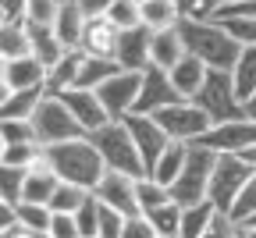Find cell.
I'll return each mask as SVG.
<instances>
[{"instance_id": "cell-1", "label": "cell", "mask_w": 256, "mask_h": 238, "mask_svg": "<svg viewBox=\"0 0 256 238\" xmlns=\"http://www.w3.org/2000/svg\"><path fill=\"white\" fill-rule=\"evenodd\" d=\"M43 160H46V167L57 174V182H64V185H78V188H86V192H92L96 188V182L104 178V160H100V153H96V146L86 139H72V142H57V146H46L43 150Z\"/></svg>"}, {"instance_id": "cell-2", "label": "cell", "mask_w": 256, "mask_h": 238, "mask_svg": "<svg viewBox=\"0 0 256 238\" xmlns=\"http://www.w3.org/2000/svg\"><path fill=\"white\" fill-rule=\"evenodd\" d=\"M182 46L185 54H192L206 72H232V64L238 60L242 46L220 28V22H182Z\"/></svg>"}, {"instance_id": "cell-3", "label": "cell", "mask_w": 256, "mask_h": 238, "mask_svg": "<svg viewBox=\"0 0 256 238\" xmlns=\"http://www.w3.org/2000/svg\"><path fill=\"white\" fill-rule=\"evenodd\" d=\"M86 139L96 146V153H100L104 167L107 171H118V174H128V178H146L142 171V160L136 153V142H132V135H128L124 121H107L100 132H92L86 135Z\"/></svg>"}, {"instance_id": "cell-4", "label": "cell", "mask_w": 256, "mask_h": 238, "mask_svg": "<svg viewBox=\"0 0 256 238\" xmlns=\"http://www.w3.org/2000/svg\"><path fill=\"white\" fill-rule=\"evenodd\" d=\"M192 104L210 118V124H224V121L246 118V107H242V100L235 96V86H232L228 72H206L203 89L192 96Z\"/></svg>"}, {"instance_id": "cell-5", "label": "cell", "mask_w": 256, "mask_h": 238, "mask_svg": "<svg viewBox=\"0 0 256 238\" xmlns=\"http://www.w3.org/2000/svg\"><path fill=\"white\" fill-rule=\"evenodd\" d=\"M153 121H156V128L164 132L171 142H185V146H196L203 135L214 128L210 118H206L196 104H192V100H178V104L156 110Z\"/></svg>"}, {"instance_id": "cell-6", "label": "cell", "mask_w": 256, "mask_h": 238, "mask_svg": "<svg viewBox=\"0 0 256 238\" xmlns=\"http://www.w3.org/2000/svg\"><path fill=\"white\" fill-rule=\"evenodd\" d=\"M249 167L238 160V156H214V171H210V185H206V202L228 217L235 199L242 192V185L249 182Z\"/></svg>"}, {"instance_id": "cell-7", "label": "cell", "mask_w": 256, "mask_h": 238, "mask_svg": "<svg viewBox=\"0 0 256 238\" xmlns=\"http://www.w3.org/2000/svg\"><path fill=\"white\" fill-rule=\"evenodd\" d=\"M32 128H36V142L46 150V146H57V142H72V139H82V128L75 124V118L68 114V107L60 104V96L46 92L40 100L36 114H32Z\"/></svg>"}, {"instance_id": "cell-8", "label": "cell", "mask_w": 256, "mask_h": 238, "mask_svg": "<svg viewBox=\"0 0 256 238\" xmlns=\"http://www.w3.org/2000/svg\"><path fill=\"white\" fill-rule=\"evenodd\" d=\"M210 171H214V153H206V150H200V146H188V156H185L182 174H178L174 185L168 188L171 199L178 202V206H196V202H206Z\"/></svg>"}, {"instance_id": "cell-9", "label": "cell", "mask_w": 256, "mask_h": 238, "mask_svg": "<svg viewBox=\"0 0 256 238\" xmlns=\"http://www.w3.org/2000/svg\"><path fill=\"white\" fill-rule=\"evenodd\" d=\"M196 146H200V150H206V153H214V156H238L242 150L256 146V124H252L249 118L214 124V128L203 135Z\"/></svg>"}, {"instance_id": "cell-10", "label": "cell", "mask_w": 256, "mask_h": 238, "mask_svg": "<svg viewBox=\"0 0 256 238\" xmlns=\"http://www.w3.org/2000/svg\"><path fill=\"white\" fill-rule=\"evenodd\" d=\"M139 78L142 75H136V72H118L96 89V100H100V107L107 110L110 121H124L132 114L136 96H139Z\"/></svg>"}, {"instance_id": "cell-11", "label": "cell", "mask_w": 256, "mask_h": 238, "mask_svg": "<svg viewBox=\"0 0 256 238\" xmlns=\"http://www.w3.org/2000/svg\"><path fill=\"white\" fill-rule=\"evenodd\" d=\"M96 202L107 210H118L121 217H139V202H136V178L118 174V171H104V178L92 188Z\"/></svg>"}, {"instance_id": "cell-12", "label": "cell", "mask_w": 256, "mask_h": 238, "mask_svg": "<svg viewBox=\"0 0 256 238\" xmlns=\"http://www.w3.org/2000/svg\"><path fill=\"white\" fill-rule=\"evenodd\" d=\"M178 100H182V96L174 92V86H171L168 72L146 68V72H142V78H139V96H136V107H132V114H146V118H153L156 110H164V107L178 104Z\"/></svg>"}, {"instance_id": "cell-13", "label": "cell", "mask_w": 256, "mask_h": 238, "mask_svg": "<svg viewBox=\"0 0 256 238\" xmlns=\"http://www.w3.org/2000/svg\"><path fill=\"white\" fill-rule=\"evenodd\" d=\"M124 128H128V135H132V142H136V153H139V160H142V171L150 174V167L156 164V156L164 153V146H168L171 139H168V135L156 128V121L146 118V114H128V118H124Z\"/></svg>"}, {"instance_id": "cell-14", "label": "cell", "mask_w": 256, "mask_h": 238, "mask_svg": "<svg viewBox=\"0 0 256 238\" xmlns=\"http://www.w3.org/2000/svg\"><path fill=\"white\" fill-rule=\"evenodd\" d=\"M54 96H60V104L68 107V114L75 118V124L82 128V135L100 132L110 121L107 110L100 107V100H96V92H89V89H68V92H54Z\"/></svg>"}, {"instance_id": "cell-15", "label": "cell", "mask_w": 256, "mask_h": 238, "mask_svg": "<svg viewBox=\"0 0 256 238\" xmlns=\"http://www.w3.org/2000/svg\"><path fill=\"white\" fill-rule=\"evenodd\" d=\"M114 64L121 68V72H136L142 75L150 68V28H128L121 32L118 40V50H114Z\"/></svg>"}, {"instance_id": "cell-16", "label": "cell", "mask_w": 256, "mask_h": 238, "mask_svg": "<svg viewBox=\"0 0 256 238\" xmlns=\"http://www.w3.org/2000/svg\"><path fill=\"white\" fill-rule=\"evenodd\" d=\"M118 40H121V32H118L107 18H92V22H86V36H82V46H78V50H82L86 57L114 60Z\"/></svg>"}, {"instance_id": "cell-17", "label": "cell", "mask_w": 256, "mask_h": 238, "mask_svg": "<svg viewBox=\"0 0 256 238\" xmlns=\"http://www.w3.org/2000/svg\"><path fill=\"white\" fill-rule=\"evenodd\" d=\"M54 36L64 50H78L82 46V36H86V18L78 11L75 0H64V4L57 8V18H54Z\"/></svg>"}, {"instance_id": "cell-18", "label": "cell", "mask_w": 256, "mask_h": 238, "mask_svg": "<svg viewBox=\"0 0 256 238\" xmlns=\"http://www.w3.org/2000/svg\"><path fill=\"white\" fill-rule=\"evenodd\" d=\"M182 57H185V46H182V32L178 28L150 32V68H156V72H171Z\"/></svg>"}, {"instance_id": "cell-19", "label": "cell", "mask_w": 256, "mask_h": 238, "mask_svg": "<svg viewBox=\"0 0 256 238\" xmlns=\"http://www.w3.org/2000/svg\"><path fill=\"white\" fill-rule=\"evenodd\" d=\"M4 82L11 86V92H22V89H46V68L36 60V57H18V60H8V75Z\"/></svg>"}, {"instance_id": "cell-20", "label": "cell", "mask_w": 256, "mask_h": 238, "mask_svg": "<svg viewBox=\"0 0 256 238\" xmlns=\"http://www.w3.org/2000/svg\"><path fill=\"white\" fill-rule=\"evenodd\" d=\"M185 156H188V146L185 142H168L164 146V153L156 156V164L150 167V182H156L160 188H171L174 185V178L182 174V167H185Z\"/></svg>"}, {"instance_id": "cell-21", "label": "cell", "mask_w": 256, "mask_h": 238, "mask_svg": "<svg viewBox=\"0 0 256 238\" xmlns=\"http://www.w3.org/2000/svg\"><path fill=\"white\" fill-rule=\"evenodd\" d=\"M168 78H171V86H174V92L182 96V100H192L200 89H203V78H206V68L192 57V54H185L171 72H168Z\"/></svg>"}, {"instance_id": "cell-22", "label": "cell", "mask_w": 256, "mask_h": 238, "mask_svg": "<svg viewBox=\"0 0 256 238\" xmlns=\"http://www.w3.org/2000/svg\"><path fill=\"white\" fill-rule=\"evenodd\" d=\"M57 185H60V182H57V174L46 167V160L36 164V167H28V171H25V182H22V202H40V206H46Z\"/></svg>"}, {"instance_id": "cell-23", "label": "cell", "mask_w": 256, "mask_h": 238, "mask_svg": "<svg viewBox=\"0 0 256 238\" xmlns=\"http://www.w3.org/2000/svg\"><path fill=\"white\" fill-rule=\"evenodd\" d=\"M139 14H142V28H150V32H168V28L182 25L174 0H139Z\"/></svg>"}, {"instance_id": "cell-24", "label": "cell", "mask_w": 256, "mask_h": 238, "mask_svg": "<svg viewBox=\"0 0 256 238\" xmlns=\"http://www.w3.org/2000/svg\"><path fill=\"white\" fill-rule=\"evenodd\" d=\"M25 25H28V22H25ZM28 50H32V57H36L46 72H50V68H54L64 54H68V50L57 43V36H54L50 25H28Z\"/></svg>"}, {"instance_id": "cell-25", "label": "cell", "mask_w": 256, "mask_h": 238, "mask_svg": "<svg viewBox=\"0 0 256 238\" xmlns=\"http://www.w3.org/2000/svg\"><path fill=\"white\" fill-rule=\"evenodd\" d=\"M28 25L25 18H4L0 22V57L4 60H18L28 57Z\"/></svg>"}, {"instance_id": "cell-26", "label": "cell", "mask_w": 256, "mask_h": 238, "mask_svg": "<svg viewBox=\"0 0 256 238\" xmlns=\"http://www.w3.org/2000/svg\"><path fill=\"white\" fill-rule=\"evenodd\" d=\"M78 68H82V50H68L46 72V92H68V89H75Z\"/></svg>"}, {"instance_id": "cell-27", "label": "cell", "mask_w": 256, "mask_h": 238, "mask_svg": "<svg viewBox=\"0 0 256 238\" xmlns=\"http://www.w3.org/2000/svg\"><path fill=\"white\" fill-rule=\"evenodd\" d=\"M232 86H235V96L246 100L256 92V46H242V54H238V60L232 64Z\"/></svg>"}, {"instance_id": "cell-28", "label": "cell", "mask_w": 256, "mask_h": 238, "mask_svg": "<svg viewBox=\"0 0 256 238\" xmlns=\"http://www.w3.org/2000/svg\"><path fill=\"white\" fill-rule=\"evenodd\" d=\"M121 68L114 64V60H104V57H86L82 54V68H78V82H75V89H89V92H96L110 75H118Z\"/></svg>"}, {"instance_id": "cell-29", "label": "cell", "mask_w": 256, "mask_h": 238, "mask_svg": "<svg viewBox=\"0 0 256 238\" xmlns=\"http://www.w3.org/2000/svg\"><path fill=\"white\" fill-rule=\"evenodd\" d=\"M46 96V89H22V92H11V100L0 107V121H32L40 100Z\"/></svg>"}, {"instance_id": "cell-30", "label": "cell", "mask_w": 256, "mask_h": 238, "mask_svg": "<svg viewBox=\"0 0 256 238\" xmlns=\"http://www.w3.org/2000/svg\"><path fill=\"white\" fill-rule=\"evenodd\" d=\"M217 217V210L210 202H196V206H182V224H178V238H203V231L210 228V220Z\"/></svg>"}, {"instance_id": "cell-31", "label": "cell", "mask_w": 256, "mask_h": 238, "mask_svg": "<svg viewBox=\"0 0 256 238\" xmlns=\"http://www.w3.org/2000/svg\"><path fill=\"white\" fill-rule=\"evenodd\" d=\"M146 220H150V228H153V234L156 238H178V224H182V206L171 199V202H164V206H156L153 214H142Z\"/></svg>"}, {"instance_id": "cell-32", "label": "cell", "mask_w": 256, "mask_h": 238, "mask_svg": "<svg viewBox=\"0 0 256 238\" xmlns=\"http://www.w3.org/2000/svg\"><path fill=\"white\" fill-rule=\"evenodd\" d=\"M86 199H89L86 188H78V185H64V182H60V185L54 188V196H50L46 206H50V214H68V217H75Z\"/></svg>"}, {"instance_id": "cell-33", "label": "cell", "mask_w": 256, "mask_h": 238, "mask_svg": "<svg viewBox=\"0 0 256 238\" xmlns=\"http://www.w3.org/2000/svg\"><path fill=\"white\" fill-rule=\"evenodd\" d=\"M118 32H128V28H139L142 25V14H139V0H110V8L104 14Z\"/></svg>"}, {"instance_id": "cell-34", "label": "cell", "mask_w": 256, "mask_h": 238, "mask_svg": "<svg viewBox=\"0 0 256 238\" xmlns=\"http://www.w3.org/2000/svg\"><path fill=\"white\" fill-rule=\"evenodd\" d=\"M50 217H54L50 206H40V202H18V206H14V224L36 231V234H46Z\"/></svg>"}, {"instance_id": "cell-35", "label": "cell", "mask_w": 256, "mask_h": 238, "mask_svg": "<svg viewBox=\"0 0 256 238\" xmlns=\"http://www.w3.org/2000/svg\"><path fill=\"white\" fill-rule=\"evenodd\" d=\"M136 202H139V217H142V214H153L156 206H164V202H171V192L160 188L150 178H139L136 182Z\"/></svg>"}, {"instance_id": "cell-36", "label": "cell", "mask_w": 256, "mask_h": 238, "mask_svg": "<svg viewBox=\"0 0 256 238\" xmlns=\"http://www.w3.org/2000/svg\"><path fill=\"white\" fill-rule=\"evenodd\" d=\"M182 22H214L224 8V0H174Z\"/></svg>"}, {"instance_id": "cell-37", "label": "cell", "mask_w": 256, "mask_h": 238, "mask_svg": "<svg viewBox=\"0 0 256 238\" xmlns=\"http://www.w3.org/2000/svg\"><path fill=\"white\" fill-rule=\"evenodd\" d=\"M0 164H11L18 171H28V167L43 164V146L40 142H22V146H8L4 150V160Z\"/></svg>"}, {"instance_id": "cell-38", "label": "cell", "mask_w": 256, "mask_h": 238, "mask_svg": "<svg viewBox=\"0 0 256 238\" xmlns=\"http://www.w3.org/2000/svg\"><path fill=\"white\" fill-rule=\"evenodd\" d=\"M252 214H256V171H252V174H249V182L242 185V192H238V199H235V206H232V214H228V217H232V224H238V228H242Z\"/></svg>"}, {"instance_id": "cell-39", "label": "cell", "mask_w": 256, "mask_h": 238, "mask_svg": "<svg viewBox=\"0 0 256 238\" xmlns=\"http://www.w3.org/2000/svg\"><path fill=\"white\" fill-rule=\"evenodd\" d=\"M22 182H25V171H18L11 164H0V199L4 202H11V206L22 202Z\"/></svg>"}, {"instance_id": "cell-40", "label": "cell", "mask_w": 256, "mask_h": 238, "mask_svg": "<svg viewBox=\"0 0 256 238\" xmlns=\"http://www.w3.org/2000/svg\"><path fill=\"white\" fill-rule=\"evenodd\" d=\"M75 224H78V234H82V238H96V231H100V202H96L92 192H89V199L78 206Z\"/></svg>"}, {"instance_id": "cell-41", "label": "cell", "mask_w": 256, "mask_h": 238, "mask_svg": "<svg viewBox=\"0 0 256 238\" xmlns=\"http://www.w3.org/2000/svg\"><path fill=\"white\" fill-rule=\"evenodd\" d=\"M217 22L238 46H256V22H249V18H217Z\"/></svg>"}, {"instance_id": "cell-42", "label": "cell", "mask_w": 256, "mask_h": 238, "mask_svg": "<svg viewBox=\"0 0 256 238\" xmlns=\"http://www.w3.org/2000/svg\"><path fill=\"white\" fill-rule=\"evenodd\" d=\"M57 8H60V0H25V14L22 18L28 25H54Z\"/></svg>"}, {"instance_id": "cell-43", "label": "cell", "mask_w": 256, "mask_h": 238, "mask_svg": "<svg viewBox=\"0 0 256 238\" xmlns=\"http://www.w3.org/2000/svg\"><path fill=\"white\" fill-rule=\"evenodd\" d=\"M0 132H4V142L8 146L36 142V128H32V121H0Z\"/></svg>"}, {"instance_id": "cell-44", "label": "cell", "mask_w": 256, "mask_h": 238, "mask_svg": "<svg viewBox=\"0 0 256 238\" xmlns=\"http://www.w3.org/2000/svg\"><path fill=\"white\" fill-rule=\"evenodd\" d=\"M128 217H121L118 210H107L100 206V231H96V238H121V228H124Z\"/></svg>"}, {"instance_id": "cell-45", "label": "cell", "mask_w": 256, "mask_h": 238, "mask_svg": "<svg viewBox=\"0 0 256 238\" xmlns=\"http://www.w3.org/2000/svg\"><path fill=\"white\" fill-rule=\"evenodd\" d=\"M46 238H82V234H78L75 217H68V214H54V217H50V228H46Z\"/></svg>"}, {"instance_id": "cell-46", "label": "cell", "mask_w": 256, "mask_h": 238, "mask_svg": "<svg viewBox=\"0 0 256 238\" xmlns=\"http://www.w3.org/2000/svg\"><path fill=\"white\" fill-rule=\"evenodd\" d=\"M203 238H238V224H232V217L217 214V217L210 220V228L203 231Z\"/></svg>"}, {"instance_id": "cell-47", "label": "cell", "mask_w": 256, "mask_h": 238, "mask_svg": "<svg viewBox=\"0 0 256 238\" xmlns=\"http://www.w3.org/2000/svg\"><path fill=\"white\" fill-rule=\"evenodd\" d=\"M217 18H249V22H256V0H238V4H224Z\"/></svg>"}, {"instance_id": "cell-48", "label": "cell", "mask_w": 256, "mask_h": 238, "mask_svg": "<svg viewBox=\"0 0 256 238\" xmlns=\"http://www.w3.org/2000/svg\"><path fill=\"white\" fill-rule=\"evenodd\" d=\"M121 238H156V234H153L146 217H128L124 228H121Z\"/></svg>"}, {"instance_id": "cell-49", "label": "cell", "mask_w": 256, "mask_h": 238, "mask_svg": "<svg viewBox=\"0 0 256 238\" xmlns=\"http://www.w3.org/2000/svg\"><path fill=\"white\" fill-rule=\"evenodd\" d=\"M75 4H78L82 18H86V22H92V18H104V14H107L110 0H75Z\"/></svg>"}, {"instance_id": "cell-50", "label": "cell", "mask_w": 256, "mask_h": 238, "mask_svg": "<svg viewBox=\"0 0 256 238\" xmlns=\"http://www.w3.org/2000/svg\"><path fill=\"white\" fill-rule=\"evenodd\" d=\"M0 11H4V18H22L25 14V0H0Z\"/></svg>"}, {"instance_id": "cell-51", "label": "cell", "mask_w": 256, "mask_h": 238, "mask_svg": "<svg viewBox=\"0 0 256 238\" xmlns=\"http://www.w3.org/2000/svg\"><path fill=\"white\" fill-rule=\"evenodd\" d=\"M8 228H14V206L0 199V234H4Z\"/></svg>"}, {"instance_id": "cell-52", "label": "cell", "mask_w": 256, "mask_h": 238, "mask_svg": "<svg viewBox=\"0 0 256 238\" xmlns=\"http://www.w3.org/2000/svg\"><path fill=\"white\" fill-rule=\"evenodd\" d=\"M4 238H43V234H36V231H28V228L14 224V228H8V231H4Z\"/></svg>"}, {"instance_id": "cell-53", "label": "cell", "mask_w": 256, "mask_h": 238, "mask_svg": "<svg viewBox=\"0 0 256 238\" xmlns=\"http://www.w3.org/2000/svg\"><path fill=\"white\" fill-rule=\"evenodd\" d=\"M238 160H242V164L249 167V171H256V146H249V150H242V153H238Z\"/></svg>"}, {"instance_id": "cell-54", "label": "cell", "mask_w": 256, "mask_h": 238, "mask_svg": "<svg viewBox=\"0 0 256 238\" xmlns=\"http://www.w3.org/2000/svg\"><path fill=\"white\" fill-rule=\"evenodd\" d=\"M242 107H246V118H249V121L256 124V92H252V96L246 100V104H242Z\"/></svg>"}, {"instance_id": "cell-55", "label": "cell", "mask_w": 256, "mask_h": 238, "mask_svg": "<svg viewBox=\"0 0 256 238\" xmlns=\"http://www.w3.org/2000/svg\"><path fill=\"white\" fill-rule=\"evenodd\" d=\"M8 100H11V86H8V82H0V107H4Z\"/></svg>"}, {"instance_id": "cell-56", "label": "cell", "mask_w": 256, "mask_h": 238, "mask_svg": "<svg viewBox=\"0 0 256 238\" xmlns=\"http://www.w3.org/2000/svg\"><path fill=\"white\" fill-rule=\"evenodd\" d=\"M238 238H256V228H252V224H242V228H238Z\"/></svg>"}, {"instance_id": "cell-57", "label": "cell", "mask_w": 256, "mask_h": 238, "mask_svg": "<svg viewBox=\"0 0 256 238\" xmlns=\"http://www.w3.org/2000/svg\"><path fill=\"white\" fill-rule=\"evenodd\" d=\"M4 75H8V60L0 57V82H4Z\"/></svg>"}, {"instance_id": "cell-58", "label": "cell", "mask_w": 256, "mask_h": 238, "mask_svg": "<svg viewBox=\"0 0 256 238\" xmlns=\"http://www.w3.org/2000/svg\"><path fill=\"white\" fill-rule=\"evenodd\" d=\"M4 150H8V142H4V132H0V160H4Z\"/></svg>"}, {"instance_id": "cell-59", "label": "cell", "mask_w": 256, "mask_h": 238, "mask_svg": "<svg viewBox=\"0 0 256 238\" xmlns=\"http://www.w3.org/2000/svg\"><path fill=\"white\" fill-rule=\"evenodd\" d=\"M246 224H252V228H256V214H252V217H249V220H246Z\"/></svg>"}, {"instance_id": "cell-60", "label": "cell", "mask_w": 256, "mask_h": 238, "mask_svg": "<svg viewBox=\"0 0 256 238\" xmlns=\"http://www.w3.org/2000/svg\"><path fill=\"white\" fill-rule=\"evenodd\" d=\"M224 4H238V0H224Z\"/></svg>"}, {"instance_id": "cell-61", "label": "cell", "mask_w": 256, "mask_h": 238, "mask_svg": "<svg viewBox=\"0 0 256 238\" xmlns=\"http://www.w3.org/2000/svg\"><path fill=\"white\" fill-rule=\"evenodd\" d=\"M0 22H4V11H0Z\"/></svg>"}, {"instance_id": "cell-62", "label": "cell", "mask_w": 256, "mask_h": 238, "mask_svg": "<svg viewBox=\"0 0 256 238\" xmlns=\"http://www.w3.org/2000/svg\"><path fill=\"white\" fill-rule=\"evenodd\" d=\"M0 238H4V234H0Z\"/></svg>"}, {"instance_id": "cell-63", "label": "cell", "mask_w": 256, "mask_h": 238, "mask_svg": "<svg viewBox=\"0 0 256 238\" xmlns=\"http://www.w3.org/2000/svg\"><path fill=\"white\" fill-rule=\"evenodd\" d=\"M60 4H64V0H60Z\"/></svg>"}]
</instances>
